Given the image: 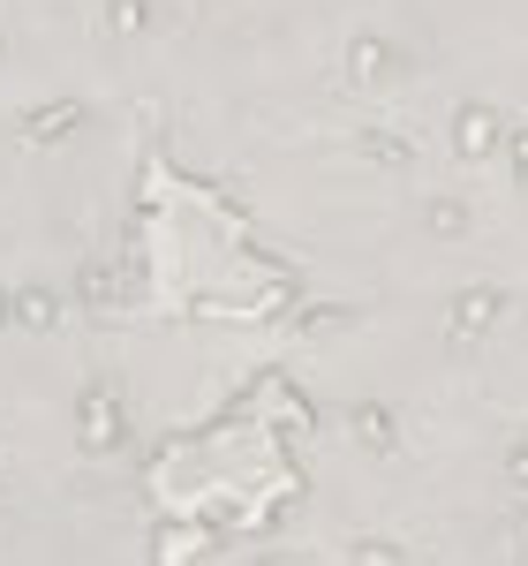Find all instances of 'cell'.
Returning a JSON list of instances; mask_svg holds the SVG:
<instances>
[{"instance_id":"cell-1","label":"cell","mask_w":528,"mask_h":566,"mask_svg":"<svg viewBox=\"0 0 528 566\" xmlns=\"http://www.w3.org/2000/svg\"><path fill=\"white\" fill-rule=\"evenodd\" d=\"M76 438H84V453H114L122 438H129V423H122V392L114 386H91L84 408H76Z\"/></svg>"},{"instance_id":"cell-2","label":"cell","mask_w":528,"mask_h":566,"mask_svg":"<svg viewBox=\"0 0 528 566\" xmlns=\"http://www.w3.org/2000/svg\"><path fill=\"white\" fill-rule=\"evenodd\" d=\"M400 69H408V53H400L393 39H355V45H348V84H355V91L393 84Z\"/></svg>"},{"instance_id":"cell-3","label":"cell","mask_w":528,"mask_h":566,"mask_svg":"<svg viewBox=\"0 0 528 566\" xmlns=\"http://www.w3.org/2000/svg\"><path fill=\"white\" fill-rule=\"evenodd\" d=\"M498 317H506V295H498V287H468V295H453L445 333H453V340H484Z\"/></svg>"},{"instance_id":"cell-4","label":"cell","mask_w":528,"mask_h":566,"mask_svg":"<svg viewBox=\"0 0 528 566\" xmlns=\"http://www.w3.org/2000/svg\"><path fill=\"white\" fill-rule=\"evenodd\" d=\"M453 151H461V159H490V151H506V122H498L490 106H461V114H453Z\"/></svg>"},{"instance_id":"cell-5","label":"cell","mask_w":528,"mask_h":566,"mask_svg":"<svg viewBox=\"0 0 528 566\" xmlns=\"http://www.w3.org/2000/svg\"><path fill=\"white\" fill-rule=\"evenodd\" d=\"M76 122H84V106H76V98L31 106V114H23V144H61V136H76Z\"/></svg>"},{"instance_id":"cell-6","label":"cell","mask_w":528,"mask_h":566,"mask_svg":"<svg viewBox=\"0 0 528 566\" xmlns=\"http://www.w3.org/2000/svg\"><path fill=\"white\" fill-rule=\"evenodd\" d=\"M348 423H355V446H370V453H400V423H393V408L362 400V408H355Z\"/></svg>"},{"instance_id":"cell-7","label":"cell","mask_w":528,"mask_h":566,"mask_svg":"<svg viewBox=\"0 0 528 566\" xmlns=\"http://www.w3.org/2000/svg\"><path fill=\"white\" fill-rule=\"evenodd\" d=\"M362 159L386 167V175H408V167H415V144L393 136V129H362Z\"/></svg>"},{"instance_id":"cell-8","label":"cell","mask_w":528,"mask_h":566,"mask_svg":"<svg viewBox=\"0 0 528 566\" xmlns=\"http://www.w3.org/2000/svg\"><path fill=\"white\" fill-rule=\"evenodd\" d=\"M15 325L53 333V325H61V295H53V287H15Z\"/></svg>"},{"instance_id":"cell-9","label":"cell","mask_w":528,"mask_h":566,"mask_svg":"<svg viewBox=\"0 0 528 566\" xmlns=\"http://www.w3.org/2000/svg\"><path fill=\"white\" fill-rule=\"evenodd\" d=\"M76 295L91 310H114V264H84V280H76Z\"/></svg>"},{"instance_id":"cell-10","label":"cell","mask_w":528,"mask_h":566,"mask_svg":"<svg viewBox=\"0 0 528 566\" xmlns=\"http://www.w3.org/2000/svg\"><path fill=\"white\" fill-rule=\"evenodd\" d=\"M144 23H151V8H144V0H106V31H122V39H136Z\"/></svg>"},{"instance_id":"cell-11","label":"cell","mask_w":528,"mask_h":566,"mask_svg":"<svg viewBox=\"0 0 528 566\" xmlns=\"http://www.w3.org/2000/svg\"><path fill=\"white\" fill-rule=\"evenodd\" d=\"M348 559H408V552H400V544H386V536H355Z\"/></svg>"},{"instance_id":"cell-12","label":"cell","mask_w":528,"mask_h":566,"mask_svg":"<svg viewBox=\"0 0 528 566\" xmlns=\"http://www.w3.org/2000/svg\"><path fill=\"white\" fill-rule=\"evenodd\" d=\"M431 227H439V234H461L468 212H461V205H431Z\"/></svg>"},{"instance_id":"cell-13","label":"cell","mask_w":528,"mask_h":566,"mask_svg":"<svg viewBox=\"0 0 528 566\" xmlns=\"http://www.w3.org/2000/svg\"><path fill=\"white\" fill-rule=\"evenodd\" d=\"M0 325H15V295H0Z\"/></svg>"}]
</instances>
